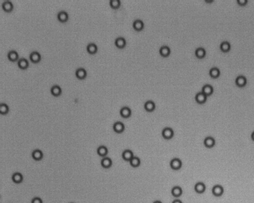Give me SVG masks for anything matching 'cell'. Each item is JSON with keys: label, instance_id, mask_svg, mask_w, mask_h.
Here are the masks:
<instances>
[{"label": "cell", "instance_id": "cell-18", "mask_svg": "<svg viewBox=\"0 0 254 203\" xmlns=\"http://www.w3.org/2000/svg\"><path fill=\"white\" fill-rule=\"evenodd\" d=\"M159 52H160V54H161L162 56H164V57H167V56H168L170 55V53H171V49H170V48L168 46V45H162V46L160 48Z\"/></svg>", "mask_w": 254, "mask_h": 203}, {"label": "cell", "instance_id": "cell-28", "mask_svg": "<svg viewBox=\"0 0 254 203\" xmlns=\"http://www.w3.org/2000/svg\"><path fill=\"white\" fill-rule=\"evenodd\" d=\"M50 91H51V93L53 94L54 96H59L61 94L62 90L59 85H53V87H51Z\"/></svg>", "mask_w": 254, "mask_h": 203}, {"label": "cell", "instance_id": "cell-20", "mask_svg": "<svg viewBox=\"0 0 254 203\" xmlns=\"http://www.w3.org/2000/svg\"><path fill=\"white\" fill-rule=\"evenodd\" d=\"M2 7H3V9L5 10V11L10 12L12 10H13V8H14V5H13V3H12L11 1L6 0V1H4V2L3 3V4H2Z\"/></svg>", "mask_w": 254, "mask_h": 203}, {"label": "cell", "instance_id": "cell-33", "mask_svg": "<svg viewBox=\"0 0 254 203\" xmlns=\"http://www.w3.org/2000/svg\"><path fill=\"white\" fill-rule=\"evenodd\" d=\"M110 6L114 9L119 8L121 6V1L120 0H111L110 1Z\"/></svg>", "mask_w": 254, "mask_h": 203}, {"label": "cell", "instance_id": "cell-4", "mask_svg": "<svg viewBox=\"0 0 254 203\" xmlns=\"http://www.w3.org/2000/svg\"><path fill=\"white\" fill-rule=\"evenodd\" d=\"M224 193V188L221 185H215L212 188V194L215 197H221Z\"/></svg>", "mask_w": 254, "mask_h": 203}, {"label": "cell", "instance_id": "cell-24", "mask_svg": "<svg viewBox=\"0 0 254 203\" xmlns=\"http://www.w3.org/2000/svg\"><path fill=\"white\" fill-rule=\"evenodd\" d=\"M220 70H219V67H211L209 71V75H210V77H212L214 79H216L218 77H219L220 76Z\"/></svg>", "mask_w": 254, "mask_h": 203}, {"label": "cell", "instance_id": "cell-23", "mask_svg": "<svg viewBox=\"0 0 254 203\" xmlns=\"http://www.w3.org/2000/svg\"><path fill=\"white\" fill-rule=\"evenodd\" d=\"M97 153L100 156L103 158V157L106 156V155L108 153V149L104 145H101V146H100L99 148H97Z\"/></svg>", "mask_w": 254, "mask_h": 203}, {"label": "cell", "instance_id": "cell-37", "mask_svg": "<svg viewBox=\"0 0 254 203\" xmlns=\"http://www.w3.org/2000/svg\"><path fill=\"white\" fill-rule=\"evenodd\" d=\"M173 203H183V202H182V201L180 200V199H175V200L173 202Z\"/></svg>", "mask_w": 254, "mask_h": 203}, {"label": "cell", "instance_id": "cell-16", "mask_svg": "<svg viewBox=\"0 0 254 203\" xmlns=\"http://www.w3.org/2000/svg\"><path fill=\"white\" fill-rule=\"evenodd\" d=\"M206 54H207V52H206V50H205L204 48H203V47H199V48H197V49H196V51H195V55L196 56L197 58L199 59L204 58Z\"/></svg>", "mask_w": 254, "mask_h": 203}, {"label": "cell", "instance_id": "cell-36", "mask_svg": "<svg viewBox=\"0 0 254 203\" xmlns=\"http://www.w3.org/2000/svg\"><path fill=\"white\" fill-rule=\"evenodd\" d=\"M237 3L240 6H245L248 3V0H237Z\"/></svg>", "mask_w": 254, "mask_h": 203}, {"label": "cell", "instance_id": "cell-38", "mask_svg": "<svg viewBox=\"0 0 254 203\" xmlns=\"http://www.w3.org/2000/svg\"><path fill=\"white\" fill-rule=\"evenodd\" d=\"M251 138H252V140H253V141H254V131H253V133H252Z\"/></svg>", "mask_w": 254, "mask_h": 203}, {"label": "cell", "instance_id": "cell-39", "mask_svg": "<svg viewBox=\"0 0 254 203\" xmlns=\"http://www.w3.org/2000/svg\"><path fill=\"white\" fill-rule=\"evenodd\" d=\"M153 203H162V202H161V201H159V200H157V201H155V202H153Z\"/></svg>", "mask_w": 254, "mask_h": 203}, {"label": "cell", "instance_id": "cell-34", "mask_svg": "<svg viewBox=\"0 0 254 203\" xmlns=\"http://www.w3.org/2000/svg\"><path fill=\"white\" fill-rule=\"evenodd\" d=\"M9 111V106L6 103H1L0 104V112L3 114H6Z\"/></svg>", "mask_w": 254, "mask_h": 203}, {"label": "cell", "instance_id": "cell-10", "mask_svg": "<svg viewBox=\"0 0 254 203\" xmlns=\"http://www.w3.org/2000/svg\"><path fill=\"white\" fill-rule=\"evenodd\" d=\"M144 108L148 112H152L155 110V108H156V104H155L154 101H152V100H148V101H146L145 102Z\"/></svg>", "mask_w": 254, "mask_h": 203}, {"label": "cell", "instance_id": "cell-13", "mask_svg": "<svg viewBox=\"0 0 254 203\" xmlns=\"http://www.w3.org/2000/svg\"><path fill=\"white\" fill-rule=\"evenodd\" d=\"M29 59H30V60L32 61V62H33V63H38V62H39V61L41 60V54H40L38 52H37V51H33V52L29 54Z\"/></svg>", "mask_w": 254, "mask_h": 203}, {"label": "cell", "instance_id": "cell-35", "mask_svg": "<svg viewBox=\"0 0 254 203\" xmlns=\"http://www.w3.org/2000/svg\"><path fill=\"white\" fill-rule=\"evenodd\" d=\"M31 203H43V202H42V199L41 197H35L33 198L32 201H31Z\"/></svg>", "mask_w": 254, "mask_h": 203}, {"label": "cell", "instance_id": "cell-41", "mask_svg": "<svg viewBox=\"0 0 254 203\" xmlns=\"http://www.w3.org/2000/svg\"><path fill=\"white\" fill-rule=\"evenodd\" d=\"M71 203H73V202H71Z\"/></svg>", "mask_w": 254, "mask_h": 203}, {"label": "cell", "instance_id": "cell-25", "mask_svg": "<svg viewBox=\"0 0 254 203\" xmlns=\"http://www.w3.org/2000/svg\"><path fill=\"white\" fill-rule=\"evenodd\" d=\"M43 152L40 149H35L32 152V157L35 160H41L43 158Z\"/></svg>", "mask_w": 254, "mask_h": 203}, {"label": "cell", "instance_id": "cell-2", "mask_svg": "<svg viewBox=\"0 0 254 203\" xmlns=\"http://www.w3.org/2000/svg\"><path fill=\"white\" fill-rule=\"evenodd\" d=\"M170 167L173 170L178 171L182 168V161L179 158H174L170 161Z\"/></svg>", "mask_w": 254, "mask_h": 203}, {"label": "cell", "instance_id": "cell-40", "mask_svg": "<svg viewBox=\"0 0 254 203\" xmlns=\"http://www.w3.org/2000/svg\"><path fill=\"white\" fill-rule=\"evenodd\" d=\"M205 2H206V3H213L214 1L213 0H211V1H207V0H206Z\"/></svg>", "mask_w": 254, "mask_h": 203}, {"label": "cell", "instance_id": "cell-21", "mask_svg": "<svg viewBox=\"0 0 254 203\" xmlns=\"http://www.w3.org/2000/svg\"><path fill=\"white\" fill-rule=\"evenodd\" d=\"M57 18H58V20L60 22H67L68 20V14L66 11H64V10H61L57 14Z\"/></svg>", "mask_w": 254, "mask_h": 203}, {"label": "cell", "instance_id": "cell-15", "mask_svg": "<svg viewBox=\"0 0 254 203\" xmlns=\"http://www.w3.org/2000/svg\"><path fill=\"white\" fill-rule=\"evenodd\" d=\"M114 44L118 48V49H123L124 47L126 46V39L122 37H118L115 39V41H114Z\"/></svg>", "mask_w": 254, "mask_h": 203}, {"label": "cell", "instance_id": "cell-27", "mask_svg": "<svg viewBox=\"0 0 254 203\" xmlns=\"http://www.w3.org/2000/svg\"><path fill=\"white\" fill-rule=\"evenodd\" d=\"M12 180L15 183H21L23 181V176L19 172H15L12 175Z\"/></svg>", "mask_w": 254, "mask_h": 203}, {"label": "cell", "instance_id": "cell-30", "mask_svg": "<svg viewBox=\"0 0 254 203\" xmlns=\"http://www.w3.org/2000/svg\"><path fill=\"white\" fill-rule=\"evenodd\" d=\"M8 59L11 61H16L18 60V52H16L15 50H11L8 52L7 54Z\"/></svg>", "mask_w": 254, "mask_h": 203}, {"label": "cell", "instance_id": "cell-3", "mask_svg": "<svg viewBox=\"0 0 254 203\" xmlns=\"http://www.w3.org/2000/svg\"><path fill=\"white\" fill-rule=\"evenodd\" d=\"M207 96L204 93H203L202 91L198 92L195 96V99H196V102L199 103V104H204L206 101H207Z\"/></svg>", "mask_w": 254, "mask_h": 203}, {"label": "cell", "instance_id": "cell-9", "mask_svg": "<svg viewBox=\"0 0 254 203\" xmlns=\"http://www.w3.org/2000/svg\"><path fill=\"white\" fill-rule=\"evenodd\" d=\"M235 83L237 87H245L247 83V79L244 76H238L235 79Z\"/></svg>", "mask_w": 254, "mask_h": 203}, {"label": "cell", "instance_id": "cell-7", "mask_svg": "<svg viewBox=\"0 0 254 203\" xmlns=\"http://www.w3.org/2000/svg\"><path fill=\"white\" fill-rule=\"evenodd\" d=\"M203 144H204V145L207 147V148H213L214 146L215 145V140H214V138L212 137V136H207V137L204 139V140H203Z\"/></svg>", "mask_w": 254, "mask_h": 203}, {"label": "cell", "instance_id": "cell-5", "mask_svg": "<svg viewBox=\"0 0 254 203\" xmlns=\"http://www.w3.org/2000/svg\"><path fill=\"white\" fill-rule=\"evenodd\" d=\"M113 129L117 133H122L123 131L125 130V125L122 122H114V124L113 125Z\"/></svg>", "mask_w": 254, "mask_h": 203}, {"label": "cell", "instance_id": "cell-19", "mask_svg": "<svg viewBox=\"0 0 254 203\" xmlns=\"http://www.w3.org/2000/svg\"><path fill=\"white\" fill-rule=\"evenodd\" d=\"M133 27L135 30L137 31H141L144 28V22L141 19H136V20L133 22Z\"/></svg>", "mask_w": 254, "mask_h": 203}, {"label": "cell", "instance_id": "cell-26", "mask_svg": "<svg viewBox=\"0 0 254 203\" xmlns=\"http://www.w3.org/2000/svg\"><path fill=\"white\" fill-rule=\"evenodd\" d=\"M231 49L230 43L227 41H222V43L220 44V49L222 50L223 52H229Z\"/></svg>", "mask_w": 254, "mask_h": 203}, {"label": "cell", "instance_id": "cell-17", "mask_svg": "<svg viewBox=\"0 0 254 203\" xmlns=\"http://www.w3.org/2000/svg\"><path fill=\"white\" fill-rule=\"evenodd\" d=\"M101 165L103 168H110L112 166V160L109 157H103L101 160Z\"/></svg>", "mask_w": 254, "mask_h": 203}, {"label": "cell", "instance_id": "cell-14", "mask_svg": "<svg viewBox=\"0 0 254 203\" xmlns=\"http://www.w3.org/2000/svg\"><path fill=\"white\" fill-rule=\"evenodd\" d=\"M172 195L175 197H180L183 194V190L180 186H173L172 190H171Z\"/></svg>", "mask_w": 254, "mask_h": 203}, {"label": "cell", "instance_id": "cell-11", "mask_svg": "<svg viewBox=\"0 0 254 203\" xmlns=\"http://www.w3.org/2000/svg\"><path fill=\"white\" fill-rule=\"evenodd\" d=\"M201 91L203 92V93H204L207 96H210L213 94L214 88L211 85L208 84L207 83V84H205L203 86Z\"/></svg>", "mask_w": 254, "mask_h": 203}, {"label": "cell", "instance_id": "cell-1", "mask_svg": "<svg viewBox=\"0 0 254 203\" xmlns=\"http://www.w3.org/2000/svg\"><path fill=\"white\" fill-rule=\"evenodd\" d=\"M161 133H162V136H163L164 139L170 140L172 139L173 136H174V131H173L172 128L165 127L163 129Z\"/></svg>", "mask_w": 254, "mask_h": 203}, {"label": "cell", "instance_id": "cell-31", "mask_svg": "<svg viewBox=\"0 0 254 203\" xmlns=\"http://www.w3.org/2000/svg\"><path fill=\"white\" fill-rule=\"evenodd\" d=\"M98 50V47L95 43H89L87 45V51L91 54H94Z\"/></svg>", "mask_w": 254, "mask_h": 203}, {"label": "cell", "instance_id": "cell-32", "mask_svg": "<svg viewBox=\"0 0 254 203\" xmlns=\"http://www.w3.org/2000/svg\"><path fill=\"white\" fill-rule=\"evenodd\" d=\"M130 165L133 168H138L141 164V160L137 156H134L131 159V160L129 161Z\"/></svg>", "mask_w": 254, "mask_h": 203}, {"label": "cell", "instance_id": "cell-29", "mask_svg": "<svg viewBox=\"0 0 254 203\" xmlns=\"http://www.w3.org/2000/svg\"><path fill=\"white\" fill-rule=\"evenodd\" d=\"M18 66L21 69H26L29 66V62L26 58H21L18 61Z\"/></svg>", "mask_w": 254, "mask_h": 203}, {"label": "cell", "instance_id": "cell-22", "mask_svg": "<svg viewBox=\"0 0 254 203\" xmlns=\"http://www.w3.org/2000/svg\"><path fill=\"white\" fill-rule=\"evenodd\" d=\"M76 76L79 79H83L87 76V71L84 67H79L76 71Z\"/></svg>", "mask_w": 254, "mask_h": 203}, {"label": "cell", "instance_id": "cell-8", "mask_svg": "<svg viewBox=\"0 0 254 203\" xmlns=\"http://www.w3.org/2000/svg\"><path fill=\"white\" fill-rule=\"evenodd\" d=\"M134 156V152L130 150V149H126L122 152V157L124 160L126 161H130L133 157Z\"/></svg>", "mask_w": 254, "mask_h": 203}, {"label": "cell", "instance_id": "cell-6", "mask_svg": "<svg viewBox=\"0 0 254 203\" xmlns=\"http://www.w3.org/2000/svg\"><path fill=\"white\" fill-rule=\"evenodd\" d=\"M131 109L128 107V106H123L120 110V114H121V116L123 118H128V117H129L131 116Z\"/></svg>", "mask_w": 254, "mask_h": 203}, {"label": "cell", "instance_id": "cell-12", "mask_svg": "<svg viewBox=\"0 0 254 203\" xmlns=\"http://www.w3.org/2000/svg\"><path fill=\"white\" fill-rule=\"evenodd\" d=\"M206 190V185L202 182H198L195 185V191L197 194H203Z\"/></svg>", "mask_w": 254, "mask_h": 203}]
</instances>
